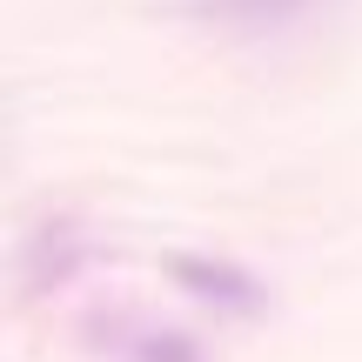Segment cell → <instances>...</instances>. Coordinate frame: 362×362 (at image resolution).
<instances>
[{
	"label": "cell",
	"mask_w": 362,
	"mask_h": 362,
	"mask_svg": "<svg viewBox=\"0 0 362 362\" xmlns=\"http://www.w3.org/2000/svg\"><path fill=\"white\" fill-rule=\"evenodd\" d=\"M208 7H215L221 21H248V27H262V21H288V13H302L309 0H208Z\"/></svg>",
	"instance_id": "cell-2"
},
{
	"label": "cell",
	"mask_w": 362,
	"mask_h": 362,
	"mask_svg": "<svg viewBox=\"0 0 362 362\" xmlns=\"http://www.w3.org/2000/svg\"><path fill=\"white\" fill-rule=\"evenodd\" d=\"M168 269H175V282H181V288H194V296H208V302H228V309H248V302H262V288L248 282L242 269H228V262H208V255H175Z\"/></svg>",
	"instance_id": "cell-1"
}]
</instances>
